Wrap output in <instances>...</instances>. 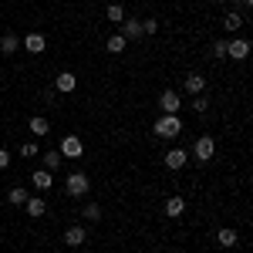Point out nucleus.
Returning a JSON list of instances; mask_svg holds the SVG:
<instances>
[{"label": "nucleus", "mask_w": 253, "mask_h": 253, "mask_svg": "<svg viewBox=\"0 0 253 253\" xmlns=\"http://www.w3.org/2000/svg\"><path fill=\"white\" fill-rule=\"evenodd\" d=\"M61 162H64V156H61V152H44V169H47V172H58Z\"/></svg>", "instance_id": "nucleus-20"}, {"label": "nucleus", "mask_w": 253, "mask_h": 253, "mask_svg": "<svg viewBox=\"0 0 253 253\" xmlns=\"http://www.w3.org/2000/svg\"><path fill=\"white\" fill-rule=\"evenodd\" d=\"M247 54H250V41H247V38H233V41H226V58L243 61Z\"/></svg>", "instance_id": "nucleus-4"}, {"label": "nucleus", "mask_w": 253, "mask_h": 253, "mask_svg": "<svg viewBox=\"0 0 253 253\" xmlns=\"http://www.w3.org/2000/svg\"><path fill=\"white\" fill-rule=\"evenodd\" d=\"M162 162H166V169H182V166H186V162H189V152H186V149H182V145H179V149H169V152H166V159H162Z\"/></svg>", "instance_id": "nucleus-8"}, {"label": "nucleus", "mask_w": 253, "mask_h": 253, "mask_svg": "<svg viewBox=\"0 0 253 253\" xmlns=\"http://www.w3.org/2000/svg\"><path fill=\"white\" fill-rule=\"evenodd\" d=\"M64 189H68L71 199H81V196H88L91 182H88V175H84V172H71V175H68V182H64Z\"/></svg>", "instance_id": "nucleus-2"}, {"label": "nucleus", "mask_w": 253, "mask_h": 253, "mask_svg": "<svg viewBox=\"0 0 253 253\" xmlns=\"http://www.w3.org/2000/svg\"><path fill=\"white\" fill-rule=\"evenodd\" d=\"M213 54L216 58H226V41H213Z\"/></svg>", "instance_id": "nucleus-28"}, {"label": "nucleus", "mask_w": 253, "mask_h": 253, "mask_svg": "<svg viewBox=\"0 0 253 253\" xmlns=\"http://www.w3.org/2000/svg\"><path fill=\"white\" fill-rule=\"evenodd\" d=\"M206 108H210V101H206L203 95H196V101H193V112H199V115H203Z\"/></svg>", "instance_id": "nucleus-25"}, {"label": "nucleus", "mask_w": 253, "mask_h": 253, "mask_svg": "<svg viewBox=\"0 0 253 253\" xmlns=\"http://www.w3.org/2000/svg\"><path fill=\"white\" fill-rule=\"evenodd\" d=\"M152 128H156L159 138H169V142H172V138H179V132H182V118L179 115H162V118H156Z\"/></svg>", "instance_id": "nucleus-1"}, {"label": "nucleus", "mask_w": 253, "mask_h": 253, "mask_svg": "<svg viewBox=\"0 0 253 253\" xmlns=\"http://www.w3.org/2000/svg\"><path fill=\"white\" fill-rule=\"evenodd\" d=\"M125 47H128V41L122 38V34H115V38H108V44H105V51H108V54H122Z\"/></svg>", "instance_id": "nucleus-19"}, {"label": "nucleus", "mask_w": 253, "mask_h": 253, "mask_svg": "<svg viewBox=\"0 0 253 253\" xmlns=\"http://www.w3.org/2000/svg\"><path fill=\"white\" fill-rule=\"evenodd\" d=\"M159 105H162V115H179V108H182V101H179V91H162L159 98Z\"/></svg>", "instance_id": "nucleus-6"}, {"label": "nucleus", "mask_w": 253, "mask_h": 253, "mask_svg": "<svg viewBox=\"0 0 253 253\" xmlns=\"http://www.w3.org/2000/svg\"><path fill=\"white\" fill-rule=\"evenodd\" d=\"M20 156H38V145H34V142H24V145H20Z\"/></svg>", "instance_id": "nucleus-26"}, {"label": "nucleus", "mask_w": 253, "mask_h": 253, "mask_svg": "<svg viewBox=\"0 0 253 253\" xmlns=\"http://www.w3.org/2000/svg\"><path fill=\"white\" fill-rule=\"evenodd\" d=\"M24 210H27V216H34V219H41V216L47 213V206H44V199H41V196H27Z\"/></svg>", "instance_id": "nucleus-13"}, {"label": "nucleus", "mask_w": 253, "mask_h": 253, "mask_svg": "<svg viewBox=\"0 0 253 253\" xmlns=\"http://www.w3.org/2000/svg\"><path fill=\"white\" fill-rule=\"evenodd\" d=\"M122 38L125 41H138L142 38V20H122Z\"/></svg>", "instance_id": "nucleus-11"}, {"label": "nucleus", "mask_w": 253, "mask_h": 253, "mask_svg": "<svg viewBox=\"0 0 253 253\" xmlns=\"http://www.w3.org/2000/svg\"><path fill=\"white\" fill-rule=\"evenodd\" d=\"M7 199H10L14 206H24V203H27V189H24V186H14V189L7 193Z\"/></svg>", "instance_id": "nucleus-22"}, {"label": "nucleus", "mask_w": 253, "mask_h": 253, "mask_svg": "<svg viewBox=\"0 0 253 253\" xmlns=\"http://www.w3.org/2000/svg\"><path fill=\"white\" fill-rule=\"evenodd\" d=\"M84 240H88L84 226H68V230H64V243H68V247H81Z\"/></svg>", "instance_id": "nucleus-14"}, {"label": "nucleus", "mask_w": 253, "mask_h": 253, "mask_svg": "<svg viewBox=\"0 0 253 253\" xmlns=\"http://www.w3.org/2000/svg\"><path fill=\"white\" fill-rule=\"evenodd\" d=\"M31 182H34V189H41V193H47V189L54 186V179H51V172H47V169H38V172L31 175Z\"/></svg>", "instance_id": "nucleus-15"}, {"label": "nucleus", "mask_w": 253, "mask_h": 253, "mask_svg": "<svg viewBox=\"0 0 253 253\" xmlns=\"http://www.w3.org/2000/svg\"><path fill=\"white\" fill-rule=\"evenodd\" d=\"M236 240H240V236H236V230H230V226H223V230L216 233V243H219V247H226V250L236 247Z\"/></svg>", "instance_id": "nucleus-16"}, {"label": "nucleus", "mask_w": 253, "mask_h": 253, "mask_svg": "<svg viewBox=\"0 0 253 253\" xmlns=\"http://www.w3.org/2000/svg\"><path fill=\"white\" fill-rule=\"evenodd\" d=\"M7 166H10V152H7V149H0V169H7Z\"/></svg>", "instance_id": "nucleus-29"}, {"label": "nucleus", "mask_w": 253, "mask_h": 253, "mask_svg": "<svg viewBox=\"0 0 253 253\" xmlns=\"http://www.w3.org/2000/svg\"><path fill=\"white\" fill-rule=\"evenodd\" d=\"M223 24H226V31H240V27H243V14H236V10H230Z\"/></svg>", "instance_id": "nucleus-24"}, {"label": "nucleus", "mask_w": 253, "mask_h": 253, "mask_svg": "<svg viewBox=\"0 0 253 253\" xmlns=\"http://www.w3.org/2000/svg\"><path fill=\"white\" fill-rule=\"evenodd\" d=\"M81 216H84L88 223H98V219H101V206H98V203H88V206L81 210Z\"/></svg>", "instance_id": "nucleus-23"}, {"label": "nucleus", "mask_w": 253, "mask_h": 253, "mask_svg": "<svg viewBox=\"0 0 253 253\" xmlns=\"http://www.w3.org/2000/svg\"><path fill=\"white\" fill-rule=\"evenodd\" d=\"M105 17L112 20V24H122V20H125V7H118V3H108V10H105Z\"/></svg>", "instance_id": "nucleus-21"}, {"label": "nucleus", "mask_w": 253, "mask_h": 253, "mask_svg": "<svg viewBox=\"0 0 253 253\" xmlns=\"http://www.w3.org/2000/svg\"><path fill=\"white\" fill-rule=\"evenodd\" d=\"M182 88H186L189 95H203V91H206V75L189 71V75H186V81H182Z\"/></svg>", "instance_id": "nucleus-7"}, {"label": "nucleus", "mask_w": 253, "mask_h": 253, "mask_svg": "<svg viewBox=\"0 0 253 253\" xmlns=\"http://www.w3.org/2000/svg\"><path fill=\"white\" fill-rule=\"evenodd\" d=\"M20 47H24V51H31V54H44V47H47V44H44V34L34 31V34H27V38L20 41Z\"/></svg>", "instance_id": "nucleus-9"}, {"label": "nucleus", "mask_w": 253, "mask_h": 253, "mask_svg": "<svg viewBox=\"0 0 253 253\" xmlns=\"http://www.w3.org/2000/svg\"><path fill=\"white\" fill-rule=\"evenodd\" d=\"M17 47H20L17 34H3V38H0V54H14Z\"/></svg>", "instance_id": "nucleus-17"}, {"label": "nucleus", "mask_w": 253, "mask_h": 253, "mask_svg": "<svg viewBox=\"0 0 253 253\" xmlns=\"http://www.w3.org/2000/svg\"><path fill=\"white\" fill-rule=\"evenodd\" d=\"M182 213H186V199H182V196H169V199H166V216H169V219H179Z\"/></svg>", "instance_id": "nucleus-10"}, {"label": "nucleus", "mask_w": 253, "mask_h": 253, "mask_svg": "<svg viewBox=\"0 0 253 253\" xmlns=\"http://www.w3.org/2000/svg\"><path fill=\"white\" fill-rule=\"evenodd\" d=\"M213 152H216L213 135H199V138L193 142V152H189V156H193L196 162H210V159H213Z\"/></svg>", "instance_id": "nucleus-3"}, {"label": "nucleus", "mask_w": 253, "mask_h": 253, "mask_svg": "<svg viewBox=\"0 0 253 253\" xmlns=\"http://www.w3.org/2000/svg\"><path fill=\"white\" fill-rule=\"evenodd\" d=\"M54 88H58V91H64V95H68V91H75V88H78V78H75V75H71V71H61L58 78H54Z\"/></svg>", "instance_id": "nucleus-12"}, {"label": "nucleus", "mask_w": 253, "mask_h": 253, "mask_svg": "<svg viewBox=\"0 0 253 253\" xmlns=\"http://www.w3.org/2000/svg\"><path fill=\"white\" fill-rule=\"evenodd\" d=\"M27 128H31L34 135H47V132H51L47 118H41V115H34V118H31V122H27Z\"/></svg>", "instance_id": "nucleus-18"}, {"label": "nucleus", "mask_w": 253, "mask_h": 253, "mask_svg": "<svg viewBox=\"0 0 253 253\" xmlns=\"http://www.w3.org/2000/svg\"><path fill=\"white\" fill-rule=\"evenodd\" d=\"M58 152H61V156H68V159H81L84 145H81L78 135H64V138H61V149H58Z\"/></svg>", "instance_id": "nucleus-5"}, {"label": "nucleus", "mask_w": 253, "mask_h": 253, "mask_svg": "<svg viewBox=\"0 0 253 253\" xmlns=\"http://www.w3.org/2000/svg\"><path fill=\"white\" fill-rule=\"evenodd\" d=\"M159 31V20H142V34H156Z\"/></svg>", "instance_id": "nucleus-27"}, {"label": "nucleus", "mask_w": 253, "mask_h": 253, "mask_svg": "<svg viewBox=\"0 0 253 253\" xmlns=\"http://www.w3.org/2000/svg\"><path fill=\"white\" fill-rule=\"evenodd\" d=\"M240 3H243V7H253V0H240Z\"/></svg>", "instance_id": "nucleus-30"}]
</instances>
